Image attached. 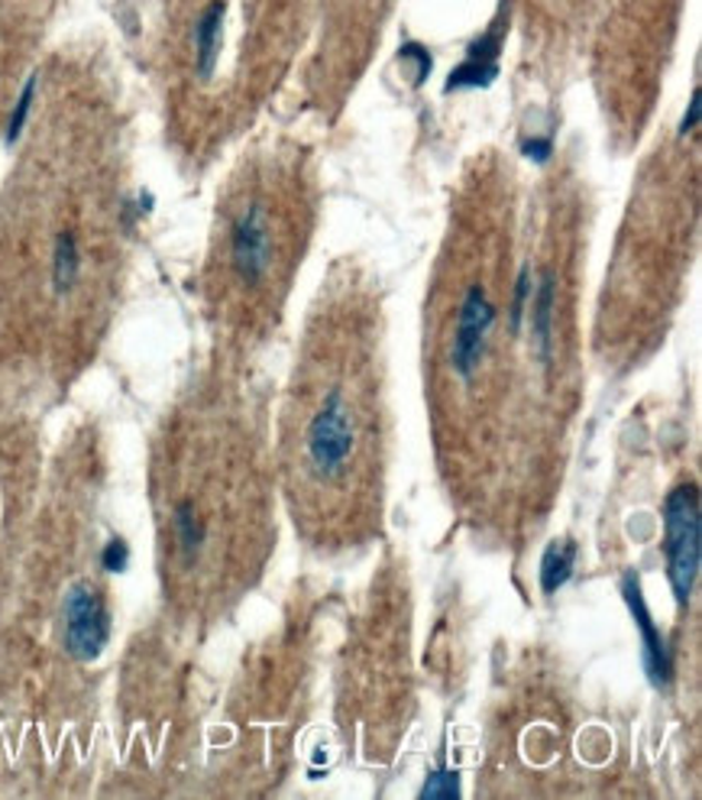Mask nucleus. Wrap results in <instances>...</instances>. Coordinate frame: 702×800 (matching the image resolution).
<instances>
[{"mask_svg":"<svg viewBox=\"0 0 702 800\" xmlns=\"http://www.w3.org/2000/svg\"><path fill=\"white\" fill-rule=\"evenodd\" d=\"M663 551L673 596L677 603H686L696 587L702 557L700 490L693 483L677 486L663 503Z\"/></svg>","mask_w":702,"mask_h":800,"instance_id":"nucleus-1","label":"nucleus"},{"mask_svg":"<svg viewBox=\"0 0 702 800\" xmlns=\"http://www.w3.org/2000/svg\"><path fill=\"white\" fill-rule=\"evenodd\" d=\"M62 629H65V652L75 661H97L111 642V613L101 593L87 581H79L65 589L62 599Z\"/></svg>","mask_w":702,"mask_h":800,"instance_id":"nucleus-2","label":"nucleus"},{"mask_svg":"<svg viewBox=\"0 0 702 800\" xmlns=\"http://www.w3.org/2000/svg\"><path fill=\"white\" fill-rule=\"evenodd\" d=\"M230 259H234L237 276L247 286H256L269 273V266H272V224H269V214L259 202L247 205L244 214L234 220Z\"/></svg>","mask_w":702,"mask_h":800,"instance_id":"nucleus-3","label":"nucleus"},{"mask_svg":"<svg viewBox=\"0 0 702 800\" xmlns=\"http://www.w3.org/2000/svg\"><path fill=\"white\" fill-rule=\"evenodd\" d=\"M496 325V308L489 301V295L483 286H469V293L463 298L460 311H456V331H454V370L463 379L473 377V370L483 360L486 350V337Z\"/></svg>","mask_w":702,"mask_h":800,"instance_id":"nucleus-4","label":"nucleus"},{"mask_svg":"<svg viewBox=\"0 0 702 800\" xmlns=\"http://www.w3.org/2000/svg\"><path fill=\"white\" fill-rule=\"evenodd\" d=\"M353 451V428L340 392H331L324 409L308 424V454L321 473H337Z\"/></svg>","mask_w":702,"mask_h":800,"instance_id":"nucleus-5","label":"nucleus"},{"mask_svg":"<svg viewBox=\"0 0 702 800\" xmlns=\"http://www.w3.org/2000/svg\"><path fill=\"white\" fill-rule=\"evenodd\" d=\"M621 596H624V603H628V609H631V616H634V626L641 632L644 671H648L654 687H670V680H673V661H670V652H667L663 635L658 632V626H654V619H651V609H648V603H644V593H641V584H638L634 574H624V577H621Z\"/></svg>","mask_w":702,"mask_h":800,"instance_id":"nucleus-6","label":"nucleus"},{"mask_svg":"<svg viewBox=\"0 0 702 800\" xmlns=\"http://www.w3.org/2000/svg\"><path fill=\"white\" fill-rule=\"evenodd\" d=\"M227 17H230V0H207L198 10L195 23H192V49H195V75L202 82H210L217 65H220V52L227 40Z\"/></svg>","mask_w":702,"mask_h":800,"instance_id":"nucleus-7","label":"nucleus"},{"mask_svg":"<svg viewBox=\"0 0 702 800\" xmlns=\"http://www.w3.org/2000/svg\"><path fill=\"white\" fill-rule=\"evenodd\" d=\"M82 276V253H79V240L72 230H62L55 237V247H52V289L55 295H69L75 289Z\"/></svg>","mask_w":702,"mask_h":800,"instance_id":"nucleus-8","label":"nucleus"},{"mask_svg":"<svg viewBox=\"0 0 702 800\" xmlns=\"http://www.w3.org/2000/svg\"><path fill=\"white\" fill-rule=\"evenodd\" d=\"M574 564H577V545L570 539L550 542L544 557H540V589L557 593L574 577Z\"/></svg>","mask_w":702,"mask_h":800,"instance_id":"nucleus-9","label":"nucleus"},{"mask_svg":"<svg viewBox=\"0 0 702 800\" xmlns=\"http://www.w3.org/2000/svg\"><path fill=\"white\" fill-rule=\"evenodd\" d=\"M550 321H554V273H544L531 305V335L537 340L540 360L550 357Z\"/></svg>","mask_w":702,"mask_h":800,"instance_id":"nucleus-10","label":"nucleus"},{"mask_svg":"<svg viewBox=\"0 0 702 800\" xmlns=\"http://www.w3.org/2000/svg\"><path fill=\"white\" fill-rule=\"evenodd\" d=\"M175 532H178V545L185 551V557L192 561L205 545V525L198 522L192 503H178V509H175Z\"/></svg>","mask_w":702,"mask_h":800,"instance_id":"nucleus-11","label":"nucleus"},{"mask_svg":"<svg viewBox=\"0 0 702 800\" xmlns=\"http://www.w3.org/2000/svg\"><path fill=\"white\" fill-rule=\"evenodd\" d=\"M37 75H30V82L23 84V91H20V98H17V104H13V111H10V121H7V133H3V143L7 146H13L20 136H23V126L30 121V111H33V101H37Z\"/></svg>","mask_w":702,"mask_h":800,"instance_id":"nucleus-12","label":"nucleus"},{"mask_svg":"<svg viewBox=\"0 0 702 800\" xmlns=\"http://www.w3.org/2000/svg\"><path fill=\"white\" fill-rule=\"evenodd\" d=\"M421 798L424 800L460 798V775H456L454 768H437V771L424 781Z\"/></svg>","mask_w":702,"mask_h":800,"instance_id":"nucleus-13","label":"nucleus"},{"mask_svg":"<svg viewBox=\"0 0 702 800\" xmlns=\"http://www.w3.org/2000/svg\"><path fill=\"white\" fill-rule=\"evenodd\" d=\"M101 567L107 571V574H124L126 567H130V545H126L124 539H111L104 551H101Z\"/></svg>","mask_w":702,"mask_h":800,"instance_id":"nucleus-14","label":"nucleus"},{"mask_svg":"<svg viewBox=\"0 0 702 800\" xmlns=\"http://www.w3.org/2000/svg\"><path fill=\"white\" fill-rule=\"evenodd\" d=\"M531 293V273H528V266L518 273V283H515V305H512V328L518 331V325H522V315H525V298Z\"/></svg>","mask_w":702,"mask_h":800,"instance_id":"nucleus-15","label":"nucleus"},{"mask_svg":"<svg viewBox=\"0 0 702 800\" xmlns=\"http://www.w3.org/2000/svg\"><path fill=\"white\" fill-rule=\"evenodd\" d=\"M522 153L528 156V160H535V163H547V156H550V140L544 136V140H525L522 143Z\"/></svg>","mask_w":702,"mask_h":800,"instance_id":"nucleus-16","label":"nucleus"},{"mask_svg":"<svg viewBox=\"0 0 702 800\" xmlns=\"http://www.w3.org/2000/svg\"><path fill=\"white\" fill-rule=\"evenodd\" d=\"M700 121V91H693V101H690V117L683 121V133H690Z\"/></svg>","mask_w":702,"mask_h":800,"instance_id":"nucleus-17","label":"nucleus"}]
</instances>
